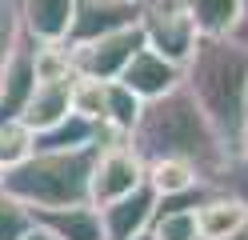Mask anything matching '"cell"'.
Listing matches in <instances>:
<instances>
[{"label": "cell", "mask_w": 248, "mask_h": 240, "mask_svg": "<svg viewBox=\"0 0 248 240\" xmlns=\"http://www.w3.org/2000/svg\"><path fill=\"white\" fill-rule=\"evenodd\" d=\"M128 144L144 164H152V160H184V164H192L200 172L204 184H212L220 176V168L232 156L220 132L212 128V120L204 116V108L192 100V92L184 84L140 108V120H136Z\"/></svg>", "instance_id": "cell-1"}, {"label": "cell", "mask_w": 248, "mask_h": 240, "mask_svg": "<svg viewBox=\"0 0 248 240\" xmlns=\"http://www.w3.org/2000/svg\"><path fill=\"white\" fill-rule=\"evenodd\" d=\"M184 88L204 108V116L228 144V152H236L248 116V48H240L228 36H200L196 52L184 64Z\"/></svg>", "instance_id": "cell-2"}, {"label": "cell", "mask_w": 248, "mask_h": 240, "mask_svg": "<svg viewBox=\"0 0 248 240\" xmlns=\"http://www.w3.org/2000/svg\"><path fill=\"white\" fill-rule=\"evenodd\" d=\"M100 144L76 152H32L24 164L4 172V192L24 208H76L88 204V176Z\"/></svg>", "instance_id": "cell-3"}, {"label": "cell", "mask_w": 248, "mask_h": 240, "mask_svg": "<svg viewBox=\"0 0 248 240\" xmlns=\"http://www.w3.org/2000/svg\"><path fill=\"white\" fill-rule=\"evenodd\" d=\"M140 32H144V48H152L156 56L180 64V68L188 64V56L196 52V40H200L192 16L184 12L180 0H144Z\"/></svg>", "instance_id": "cell-4"}, {"label": "cell", "mask_w": 248, "mask_h": 240, "mask_svg": "<svg viewBox=\"0 0 248 240\" xmlns=\"http://www.w3.org/2000/svg\"><path fill=\"white\" fill-rule=\"evenodd\" d=\"M144 184V160L132 152V144H108V148L96 152V164H92L88 176V204L92 208H104V204H116L120 196H128Z\"/></svg>", "instance_id": "cell-5"}, {"label": "cell", "mask_w": 248, "mask_h": 240, "mask_svg": "<svg viewBox=\"0 0 248 240\" xmlns=\"http://www.w3.org/2000/svg\"><path fill=\"white\" fill-rule=\"evenodd\" d=\"M144 48V32L140 24L136 28H124L112 32V36H100V40H88V44H68L72 52V68L76 76L84 80H120V72L128 68V60Z\"/></svg>", "instance_id": "cell-6"}, {"label": "cell", "mask_w": 248, "mask_h": 240, "mask_svg": "<svg viewBox=\"0 0 248 240\" xmlns=\"http://www.w3.org/2000/svg\"><path fill=\"white\" fill-rule=\"evenodd\" d=\"M140 8L144 4H120V0H76L68 44H88V40L112 36V32L136 28L140 24Z\"/></svg>", "instance_id": "cell-7"}, {"label": "cell", "mask_w": 248, "mask_h": 240, "mask_svg": "<svg viewBox=\"0 0 248 240\" xmlns=\"http://www.w3.org/2000/svg\"><path fill=\"white\" fill-rule=\"evenodd\" d=\"M120 84L140 104H148V100H160V96H168L172 88H180L184 84V68L172 64V60H164V56H156L152 48H140V52L128 60V68L120 72Z\"/></svg>", "instance_id": "cell-8"}, {"label": "cell", "mask_w": 248, "mask_h": 240, "mask_svg": "<svg viewBox=\"0 0 248 240\" xmlns=\"http://www.w3.org/2000/svg\"><path fill=\"white\" fill-rule=\"evenodd\" d=\"M156 192H152L148 184H140L136 192H128V196H120L116 204H104L96 208L100 212V224H104V240H140L148 232L152 216H156Z\"/></svg>", "instance_id": "cell-9"}, {"label": "cell", "mask_w": 248, "mask_h": 240, "mask_svg": "<svg viewBox=\"0 0 248 240\" xmlns=\"http://www.w3.org/2000/svg\"><path fill=\"white\" fill-rule=\"evenodd\" d=\"M32 40L20 36L16 52H12L4 76H0V124L4 120H20V112L28 104V96L36 92V60H32Z\"/></svg>", "instance_id": "cell-10"}, {"label": "cell", "mask_w": 248, "mask_h": 240, "mask_svg": "<svg viewBox=\"0 0 248 240\" xmlns=\"http://www.w3.org/2000/svg\"><path fill=\"white\" fill-rule=\"evenodd\" d=\"M20 4V28L36 44H68L76 0H16Z\"/></svg>", "instance_id": "cell-11"}, {"label": "cell", "mask_w": 248, "mask_h": 240, "mask_svg": "<svg viewBox=\"0 0 248 240\" xmlns=\"http://www.w3.org/2000/svg\"><path fill=\"white\" fill-rule=\"evenodd\" d=\"M32 224H36L48 240H104L100 212H96L92 204H76V208H40V212H32Z\"/></svg>", "instance_id": "cell-12"}, {"label": "cell", "mask_w": 248, "mask_h": 240, "mask_svg": "<svg viewBox=\"0 0 248 240\" xmlns=\"http://www.w3.org/2000/svg\"><path fill=\"white\" fill-rule=\"evenodd\" d=\"M68 116H72V80H36V92L28 96L20 120L40 136Z\"/></svg>", "instance_id": "cell-13"}, {"label": "cell", "mask_w": 248, "mask_h": 240, "mask_svg": "<svg viewBox=\"0 0 248 240\" xmlns=\"http://www.w3.org/2000/svg\"><path fill=\"white\" fill-rule=\"evenodd\" d=\"M244 224H248V208L236 204L232 196H224V192H216V188L196 208V236L200 240H232Z\"/></svg>", "instance_id": "cell-14"}, {"label": "cell", "mask_w": 248, "mask_h": 240, "mask_svg": "<svg viewBox=\"0 0 248 240\" xmlns=\"http://www.w3.org/2000/svg\"><path fill=\"white\" fill-rule=\"evenodd\" d=\"M144 184L156 192V200H176V196H188V192L204 188L200 172L192 164H184V160H152V164H144Z\"/></svg>", "instance_id": "cell-15"}, {"label": "cell", "mask_w": 248, "mask_h": 240, "mask_svg": "<svg viewBox=\"0 0 248 240\" xmlns=\"http://www.w3.org/2000/svg\"><path fill=\"white\" fill-rule=\"evenodd\" d=\"M180 4L192 16L200 36H228L240 12V0H180Z\"/></svg>", "instance_id": "cell-16"}, {"label": "cell", "mask_w": 248, "mask_h": 240, "mask_svg": "<svg viewBox=\"0 0 248 240\" xmlns=\"http://www.w3.org/2000/svg\"><path fill=\"white\" fill-rule=\"evenodd\" d=\"M36 152V132L24 120H4L0 124V168H16Z\"/></svg>", "instance_id": "cell-17"}, {"label": "cell", "mask_w": 248, "mask_h": 240, "mask_svg": "<svg viewBox=\"0 0 248 240\" xmlns=\"http://www.w3.org/2000/svg\"><path fill=\"white\" fill-rule=\"evenodd\" d=\"M72 116H80L88 124H104V80H72Z\"/></svg>", "instance_id": "cell-18"}, {"label": "cell", "mask_w": 248, "mask_h": 240, "mask_svg": "<svg viewBox=\"0 0 248 240\" xmlns=\"http://www.w3.org/2000/svg\"><path fill=\"white\" fill-rule=\"evenodd\" d=\"M32 60H36V80H76L68 44H36L32 48Z\"/></svg>", "instance_id": "cell-19"}, {"label": "cell", "mask_w": 248, "mask_h": 240, "mask_svg": "<svg viewBox=\"0 0 248 240\" xmlns=\"http://www.w3.org/2000/svg\"><path fill=\"white\" fill-rule=\"evenodd\" d=\"M32 208H24L20 200H12L4 188H0V240H24L32 232Z\"/></svg>", "instance_id": "cell-20"}, {"label": "cell", "mask_w": 248, "mask_h": 240, "mask_svg": "<svg viewBox=\"0 0 248 240\" xmlns=\"http://www.w3.org/2000/svg\"><path fill=\"white\" fill-rule=\"evenodd\" d=\"M212 188L248 208V156H240V152H236V156H228V164H224L220 176L212 180Z\"/></svg>", "instance_id": "cell-21"}, {"label": "cell", "mask_w": 248, "mask_h": 240, "mask_svg": "<svg viewBox=\"0 0 248 240\" xmlns=\"http://www.w3.org/2000/svg\"><path fill=\"white\" fill-rule=\"evenodd\" d=\"M20 36H24V28H20V4H16V0H0V76H4V68H8L12 52H16Z\"/></svg>", "instance_id": "cell-22"}, {"label": "cell", "mask_w": 248, "mask_h": 240, "mask_svg": "<svg viewBox=\"0 0 248 240\" xmlns=\"http://www.w3.org/2000/svg\"><path fill=\"white\" fill-rule=\"evenodd\" d=\"M228 40H236L240 48H248V0H240V12H236V24H232Z\"/></svg>", "instance_id": "cell-23"}, {"label": "cell", "mask_w": 248, "mask_h": 240, "mask_svg": "<svg viewBox=\"0 0 248 240\" xmlns=\"http://www.w3.org/2000/svg\"><path fill=\"white\" fill-rule=\"evenodd\" d=\"M236 152H240V156H248V116H244V128H240V140H236ZM236 152H232V156H236Z\"/></svg>", "instance_id": "cell-24"}, {"label": "cell", "mask_w": 248, "mask_h": 240, "mask_svg": "<svg viewBox=\"0 0 248 240\" xmlns=\"http://www.w3.org/2000/svg\"><path fill=\"white\" fill-rule=\"evenodd\" d=\"M24 240H48V236H44V232H40V228H32V232H28V236H24Z\"/></svg>", "instance_id": "cell-25"}, {"label": "cell", "mask_w": 248, "mask_h": 240, "mask_svg": "<svg viewBox=\"0 0 248 240\" xmlns=\"http://www.w3.org/2000/svg\"><path fill=\"white\" fill-rule=\"evenodd\" d=\"M232 240H248V224H244V228H240L236 236H232Z\"/></svg>", "instance_id": "cell-26"}, {"label": "cell", "mask_w": 248, "mask_h": 240, "mask_svg": "<svg viewBox=\"0 0 248 240\" xmlns=\"http://www.w3.org/2000/svg\"><path fill=\"white\" fill-rule=\"evenodd\" d=\"M120 4H144V0H120Z\"/></svg>", "instance_id": "cell-27"}, {"label": "cell", "mask_w": 248, "mask_h": 240, "mask_svg": "<svg viewBox=\"0 0 248 240\" xmlns=\"http://www.w3.org/2000/svg\"><path fill=\"white\" fill-rule=\"evenodd\" d=\"M0 188H4V168H0Z\"/></svg>", "instance_id": "cell-28"}, {"label": "cell", "mask_w": 248, "mask_h": 240, "mask_svg": "<svg viewBox=\"0 0 248 240\" xmlns=\"http://www.w3.org/2000/svg\"><path fill=\"white\" fill-rule=\"evenodd\" d=\"M140 240H152V236H148V232H144V236H140Z\"/></svg>", "instance_id": "cell-29"}]
</instances>
